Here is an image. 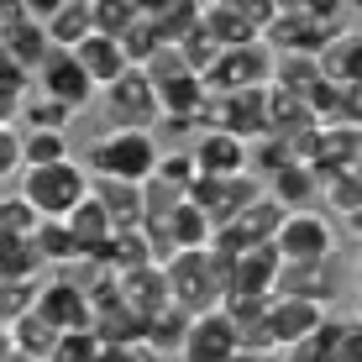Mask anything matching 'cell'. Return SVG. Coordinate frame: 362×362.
<instances>
[{"label": "cell", "mask_w": 362, "mask_h": 362, "mask_svg": "<svg viewBox=\"0 0 362 362\" xmlns=\"http://www.w3.org/2000/svg\"><path fill=\"white\" fill-rule=\"evenodd\" d=\"M226 273H231V257L226 252H173L163 263V284H168V305L184 310V315H210L221 310L226 299Z\"/></svg>", "instance_id": "6da1fadb"}, {"label": "cell", "mask_w": 362, "mask_h": 362, "mask_svg": "<svg viewBox=\"0 0 362 362\" xmlns=\"http://www.w3.org/2000/svg\"><path fill=\"white\" fill-rule=\"evenodd\" d=\"M163 158L153 132H100L90 147H84L79 168L90 179H116V184H147Z\"/></svg>", "instance_id": "7a4b0ae2"}, {"label": "cell", "mask_w": 362, "mask_h": 362, "mask_svg": "<svg viewBox=\"0 0 362 362\" xmlns=\"http://www.w3.org/2000/svg\"><path fill=\"white\" fill-rule=\"evenodd\" d=\"M16 194L32 205L37 221H64L69 210L90 194V173L79 168V158L53 163V168H21L16 173Z\"/></svg>", "instance_id": "3957f363"}, {"label": "cell", "mask_w": 362, "mask_h": 362, "mask_svg": "<svg viewBox=\"0 0 362 362\" xmlns=\"http://www.w3.org/2000/svg\"><path fill=\"white\" fill-rule=\"evenodd\" d=\"M273 252H279L284 268L331 263V257H341L336 221L326 216V210H289V216H284V226H279V236H273Z\"/></svg>", "instance_id": "277c9868"}, {"label": "cell", "mask_w": 362, "mask_h": 362, "mask_svg": "<svg viewBox=\"0 0 362 362\" xmlns=\"http://www.w3.org/2000/svg\"><path fill=\"white\" fill-rule=\"evenodd\" d=\"M273 11H279L273 0H210V6H199V27H205L210 42L226 53V47L263 42Z\"/></svg>", "instance_id": "5b68a950"}, {"label": "cell", "mask_w": 362, "mask_h": 362, "mask_svg": "<svg viewBox=\"0 0 362 362\" xmlns=\"http://www.w3.org/2000/svg\"><path fill=\"white\" fill-rule=\"evenodd\" d=\"M199 127H210V132H226V136H236V142H247V147H252L257 136H268V84H263V90L205 95Z\"/></svg>", "instance_id": "8992f818"}, {"label": "cell", "mask_w": 362, "mask_h": 362, "mask_svg": "<svg viewBox=\"0 0 362 362\" xmlns=\"http://www.w3.org/2000/svg\"><path fill=\"white\" fill-rule=\"evenodd\" d=\"M336 32H341V27L320 21L315 11H310V0H289V6L273 11L263 42H268V53H279V58H284V53H294V58H315Z\"/></svg>", "instance_id": "52a82bcc"}, {"label": "cell", "mask_w": 362, "mask_h": 362, "mask_svg": "<svg viewBox=\"0 0 362 362\" xmlns=\"http://www.w3.org/2000/svg\"><path fill=\"white\" fill-rule=\"evenodd\" d=\"M100 110H105V132H153L158 127V95L142 79V69H127L116 84H105Z\"/></svg>", "instance_id": "ba28073f"}, {"label": "cell", "mask_w": 362, "mask_h": 362, "mask_svg": "<svg viewBox=\"0 0 362 362\" xmlns=\"http://www.w3.org/2000/svg\"><path fill=\"white\" fill-rule=\"evenodd\" d=\"M32 95H42V100H53V105H64L69 116H84V110L95 105V84L79 74L74 53H58V47H47V58L32 69Z\"/></svg>", "instance_id": "9c48e42d"}, {"label": "cell", "mask_w": 362, "mask_h": 362, "mask_svg": "<svg viewBox=\"0 0 362 362\" xmlns=\"http://www.w3.org/2000/svg\"><path fill=\"white\" fill-rule=\"evenodd\" d=\"M268 79H273L268 42H247V47H226L199 84H205V95H231V90H263Z\"/></svg>", "instance_id": "30bf717a"}, {"label": "cell", "mask_w": 362, "mask_h": 362, "mask_svg": "<svg viewBox=\"0 0 362 362\" xmlns=\"http://www.w3.org/2000/svg\"><path fill=\"white\" fill-rule=\"evenodd\" d=\"M263 194V184L252 179V173H236V179H194L189 189H184V199L199 210V216L210 221V226H231V216L242 205H252V199Z\"/></svg>", "instance_id": "8fae6325"}, {"label": "cell", "mask_w": 362, "mask_h": 362, "mask_svg": "<svg viewBox=\"0 0 362 362\" xmlns=\"http://www.w3.org/2000/svg\"><path fill=\"white\" fill-rule=\"evenodd\" d=\"M32 315L37 320H47L58 336H69V331H90V305H84V294L69 284V273H47L42 284H37V294H32Z\"/></svg>", "instance_id": "7c38bea8"}, {"label": "cell", "mask_w": 362, "mask_h": 362, "mask_svg": "<svg viewBox=\"0 0 362 362\" xmlns=\"http://www.w3.org/2000/svg\"><path fill=\"white\" fill-rule=\"evenodd\" d=\"M273 294L305 299V305H315V310H326V315H331V305L346 294L341 257H331V263H299V268H284V273H279V289H273Z\"/></svg>", "instance_id": "4fadbf2b"}, {"label": "cell", "mask_w": 362, "mask_h": 362, "mask_svg": "<svg viewBox=\"0 0 362 362\" xmlns=\"http://www.w3.org/2000/svg\"><path fill=\"white\" fill-rule=\"evenodd\" d=\"M184 153H189V163H194V179H236V173H247V142H236L226 132L199 127Z\"/></svg>", "instance_id": "5bb4252c"}, {"label": "cell", "mask_w": 362, "mask_h": 362, "mask_svg": "<svg viewBox=\"0 0 362 362\" xmlns=\"http://www.w3.org/2000/svg\"><path fill=\"white\" fill-rule=\"evenodd\" d=\"M326 320V310H315V305H305V299H284V294H273L268 305H263V331H268V341H273V352H289L294 341H305L310 331Z\"/></svg>", "instance_id": "9a60e30c"}, {"label": "cell", "mask_w": 362, "mask_h": 362, "mask_svg": "<svg viewBox=\"0 0 362 362\" xmlns=\"http://www.w3.org/2000/svg\"><path fill=\"white\" fill-rule=\"evenodd\" d=\"M279 252L273 247H247V252L231 257V273H226V294H242V299H273L279 289Z\"/></svg>", "instance_id": "2e32d148"}, {"label": "cell", "mask_w": 362, "mask_h": 362, "mask_svg": "<svg viewBox=\"0 0 362 362\" xmlns=\"http://www.w3.org/2000/svg\"><path fill=\"white\" fill-rule=\"evenodd\" d=\"M236 357V326L221 310L210 315H194L189 331H184V346H179V362H231Z\"/></svg>", "instance_id": "e0dca14e"}, {"label": "cell", "mask_w": 362, "mask_h": 362, "mask_svg": "<svg viewBox=\"0 0 362 362\" xmlns=\"http://www.w3.org/2000/svg\"><path fill=\"white\" fill-rule=\"evenodd\" d=\"M305 110L315 127H362V84L315 79V90L305 95Z\"/></svg>", "instance_id": "ac0fdd59"}, {"label": "cell", "mask_w": 362, "mask_h": 362, "mask_svg": "<svg viewBox=\"0 0 362 362\" xmlns=\"http://www.w3.org/2000/svg\"><path fill=\"white\" fill-rule=\"evenodd\" d=\"M116 299H121V310H132L136 320H153L158 310H168V284H163V268H158V263H147V268L127 273V279H116Z\"/></svg>", "instance_id": "d6986e66"}, {"label": "cell", "mask_w": 362, "mask_h": 362, "mask_svg": "<svg viewBox=\"0 0 362 362\" xmlns=\"http://www.w3.org/2000/svg\"><path fill=\"white\" fill-rule=\"evenodd\" d=\"M90 199L100 205V216L110 221V231H136L142 226V184L90 179Z\"/></svg>", "instance_id": "ffe728a7"}, {"label": "cell", "mask_w": 362, "mask_h": 362, "mask_svg": "<svg viewBox=\"0 0 362 362\" xmlns=\"http://www.w3.org/2000/svg\"><path fill=\"white\" fill-rule=\"evenodd\" d=\"M315 69L326 84H362V37L357 27H341L326 47L315 53Z\"/></svg>", "instance_id": "44dd1931"}, {"label": "cell", "mask_w": 362, "mask_h": 362, "mask_svg": "<svg viewBox=\"0 0 362 362\" xmlns=\"http://www.w3.org/2000/svg\"><path fill=\"white\" fill-rule=\"evenodd\" d=\"M74 64H79V74L95 84V95L105 90V84H116L121 74H127V53H121V42H110V37H84L79 47H74Z\"/></svg>", "instance_id": "7402d4cb"}, {"label": "cell", "mask_w": 362, "mask_h": 362, "mask_svg": "<svg viewBox=\"0 0 362 362\" xmlns=\"http://www.w3.org/2000/svg\"><path fill=\"white\" fill-rule=\"evenodd\" d=\"M263 194L289 216V210H310V199L320 194V179H315L310 163H284L273 179H263Z\"/></svg>", "instance_id": "603a6c76"}, {"label": "cell", "mask_w": 362, "mask_h": 362, "mask_svg": "<svg viewBox=\"0 0 362 362\" xmlns=\"http://www.w3.org/2000/svg\"><path fill=\"white\" fill-rule=\"evenodd\" d=\"M90 32H95V27H90V0H53V11H47V21H42L47 47L74 53Z\"/></svg>", "instance_id": "cb8c5ba5"}, {"label": "cell", "mask_w": 362, "mask_h": 362, "mask_svg": "<svg viewBox=\"0 0 362 362\" xmlns=\"http://www.w3.org/2000/svg\"><path fill=\"white\" fill-rule=\"evenodd\" d=\"M357 153H362V127H320L315 132V158H310V168H315V173L357 168Z\"/></svg>", "instance_id": "d4e9b609"}, {"label": "cell", "mask_w": 362, "mask_h": 362, "mask_svg": "<svg viewBox=\"0 0 362 362\" xmlns=\"http://www.w3.org/2000/svg\"><path fill=\"white\" fill-rule=\"evenodd\" d=\"M32 252H37V263H42V273H47V268H53V273H69L74 263H79V247H74V236H69L64 221H37Z\"/></svg>", "instance_id": "484cf974"}, {"label": "cell", "mask_w": 362, "mask_h": 362, "mask_svg": "<svg viewBox=\"0 0 362 362\" xmlns=\"http://www.w3.org/2000/svg\"><path fill=\"white\" fill-rule=\"evenodd\" d=\"M142 21L153 27V37H158L163 47H173L184 32L199 27V6H194V0H163V6H142Z\"/></svg>", "instance_id": "4316f807"}, {"label": "cell", "mask_w": 362, "mask_h": 362, "mask_svg": "<svg viewBox=\"0 0 362 362\" xmlns=\"http://www.w3.org/2000/svg\"><path fill=\"white\" fill-rule=\"evenodd\" d=\"M64 226H69V236H74V247H79V257H95L100 247L110 242V221L100 216V205H95L90 194H84L79 205L64 216Z\"/></svg>", "instance_id": "83f0119b"}, {"label": "cell", "mask_w": 362, "mask_h": 362, "mask_svg": "<svg viewBox=\"0 0 362 362\" xmlns=\"http://www.w3.org/2000/svg\"><path fill=\"white\" fill-rule=\"evenodd\" d=\"M315 179H320V194H315V199H326L336 216H346V221L357 226V210H362V173H357V168H336V173H315Z\"/></svg>", "instance_id": "f1b7e54d"}, {"label": "cell", "mask_w": 362, "mask_h": 362, "mask_svg": "<svg viewBox=\"0 0 362 362\" xmlns=\"http://www.w3.org/2000/svg\"><path fill=\"white\" fill-rule=\"evenodd\" d=\"M184 331H189V315H184V310H158L153 320H147L142 326V346L147 352H158V357H179V346H184Z\"/></svg>", "instance_id": "f546056e"}, {"label": "cell", "mask_w": 362, "mask_h": 362, "mask_svg": "<svg viewBox=\"0 0 362 362\" xmlns=\"http://www.w3.org/2000/svg\"><path fill=\"white\" fill-rule=\"evenodd\" d=\"M6 336H11V352L27 357V362H47V357H53V346H58V331L47 326V320H37L32 310H27V315H21Z\"/></svg>", "instance_id": "4dcf8cb0"}, {"label": "cell", "mask_w": 362, "mask_h": 362, "mask_svg": "<svg viewBox=\"0 0 362 362\" xmlns=\"http://www.w3.org/2000/svg\"><path fill=\"white\" fill-rule=\"evenodd\" d=\"M136 21H142V0H90V27H95V37L121 42Z\"/></svg>", "instance_id": "1f68e13d"}, {"label": "cell", "mask_w": 362, "mask_h": 362, "mask_svg": "<svg viewBox=\"0 0 362 362\" xmlns=\"http://www.w3.org/2000/svg\"><path fill=\"white\" fill-rule=\"evenodd\" d=\"M74 121L79 116H69L64 105H53V100H42V95H27L21 110H16V132H58V136H69Z\"/></svg>", "instance_id": "d6a6232c"}, {"label": "cell", "mask_w": 362, "mask_h": 362, "mask_svg": "<svg viewBox=\"0 0 362 362\" xmlns=\"http://www.w3.org/2000/svg\"><path fill=\"white\" fill-rule=\"evenodd\" d=\"M315 79H320V69H315V58H294V53H273V90H284V95H294V100H305L310 90H315Z\"/></svg>", "instance_id": "836d02e7"}, {"label": "cell", "mask_w": 362, "mask_h": 362, "mask_svg": "<svg viewBox=\"0 0 362 362\" xmlns=\"http://www.w3.org/2000/svg\"><path fill=\"white\" fill-rule=\"evenodd\" d=\"M74 147L69 136L58 132H21V168H53V163H69Z\"/></svg>", "instance_id": "e575fe53"}, {"label": "cell", "mask_w": 362, "mask_h": 362, "mask_svg": "<svg viewBox=\"0 0 362 362\" xmlns=\"http://www.w3.org/2000/svg\"><path fill=\"white\" fill-rule=\"evenodd\" d=\"M326 362H362L357 315H326Z\"/></svg>", "instance_id": "d590c367"}, {"label": "cell", "mask_w": 362, "mask_h": 362, "mask_svg": "<svg viewBox=\"0 0 362 362\" xmlns=\"http://www.w3.org/2000/svg\"><path fill=\"white\" fill-rule=\"evenodd\" d=\"M153 179L163 184V189L184 194V189H189V184H194V163H189V153H184V147H163V158H158Z\"/></svg>", "instance_id": "8d00e7d4"}, {"label": "cell", "mask_w": 362, "mask_h": 362, "mask_svg": "<svg viewBox=\"0 0 362 362\" xmlns=\"http://www.w3.org/2000/svg\"><path fill=\"white\" fill-rule=\"evenodd\" d=\"M142 79L153 84V90H163V84H173V79H189V69H184L179 47H158V53L142 64Z\"/></svg>", "instance_id": "74e56055"}, {"label": "cell", "mask_w": 362, "mask_h": 362, "mask_svg": "<svg viewBox=\"0 0 362 362\" xmlns=\"http://www.w3.org/2000/svg\"><path fill=\"white\" fill-rule=\"evenodd\" d=\"M37 231V216L21 194H0V236H32Z\"/></svg>", "instance_id": "f35d334b"}, {"label": "cell", "mask_w": 362, "mask_h": 362, "mask_svg": "<svg viewBox=\"0 0 362 362\" xmlns=\"http://www.w3.org/2000/svg\"><path fill=\"white\" fill-rule=\"evenodd\" d=\"M32 294H37V284H0V331H11L32 310Z\"/></svg>", "instance_id": "ab89813d"}, {"label": "cell", "mask_w": 362, "mask_h": 362, "mask_svg": "<svg viewBox=\"0 0 362 362\" xmlns=\"http://www.w3.org/2000/svg\"><path fill=\"white\" fill-rule=\"evenodd\" d=\"M158 47H163V42L153 37V27H147V21H136V27H132L127 37H121V53H127V69H142L147 58L158 53Z\"/></svg>", "instance_id": "60d3db41"}, {"label": "cell", "mask_w": 362, "mask_h": 362, "mask_svg": "<svg viewBox=\"0 0 362 362\" xmlns=\"http://www.w3.org/2000/svg\"><path fill=\"white\" fill-rule=\"evenodd\" d=\"M95 331H69V336H58V346H53V362H95Z\"/></svg>", "instance_id": "b9f144b4"}, {"label": "cell", "mask_w": 362, "mask_h": 362, "mask_svg": "<svg viewBox=\"0 0 362 362\" xmlns=\"http://www.w3.org/2000/svg\"><path fill=\"white\" fill-rule=\"evenodd\" d=\"M21 173V132L16 127H0V184Z\"/></svg>", "instance_id": "7bdbcfd3"}, {"label": "cell", "mask_w": 362, "mask_h": 362, "mask_svg": "<svg viewBox=\"0 0 362 362\" xmlns=\"http://www.w3.org/2000/svg\"><path fill=\"white\" fill-rule=\"evenodd\" d=\"M95 362H127V352L121 346H95Z\"/></svg>", "instance_id": "ee69618b"}, {"label": "cell", "mask_w": 362, "mask_h": 362, "mask_svg": "<svg viewBox=\"0 0 362 362\" xmlns=\"http://www.w3.org/2000/svg\"><path fill=\"white\" fill-rule=\"evenodd\" d=\"M231 362H279V352H236Z\"/></svg>", "instance_id": "f6af8a7d"}, {"label": "cell", "mask_w": 362, "mask_h": 362, "mask_svg": "<svg viewBox=\"0 0 362 362\" xmlns=\"http://www.w3.org/2000/svg\"><path fill=\"white\" fill-rule=\"evenodd\" d=\"M127 362H163V357H158V352H147V346H132Z\"/></svg>", "instance_id": "bcb514c9"}, {"label": "cell", "mask_w": 362, "mask_h": 362, "mask_svg": "<svg viewBox=\"0 0 362 362\" xmlns=\"http://www.w3.org/2000/svg\"><path fill=\"white\" fill-rule=\"evenodd\" d=\"M6 357H11V336L0 331V362H6Z\"/></svg>", "instance_id": "7dc6e473"}, {"label": "cell", "mask_w": 362, "mask_h": 362, "mask_svg": "<svg viewBox=\"0 0 362 362\" xmlns=\"http://www.w3.org/2000/svg\"><path fill=\"white\" fill-rule=\"evenodd\" d=\"M6 362H27V357H16V352H11V357H6Z\"/></svg>", "instance_id": "c3c4849f"}, {"label": "cell", "mask_w": 362, "mask_h": 362, "mask_svg": "<svg viewBox=\"0 0 362 362\" xmlns=\"http://www.w3.org/2000/svg\"><path fill=\"white\" fill-rule=\"evenodd\" d=\"M47 362H53V357H47Z\"/></svg>", "instance_id": "681fc988"}]
</instances>
